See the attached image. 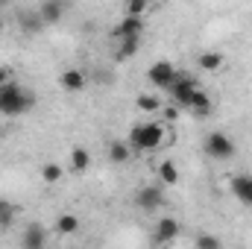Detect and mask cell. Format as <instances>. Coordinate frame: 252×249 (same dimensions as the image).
I'll list each match as a JSON object with an SVG mask.
<instances>
[{
	"mask_svg": "<svg viewBox=\"0 0 252 249\" xmlns=\"http://www.w3.org/2000/svg\"><path fill=\"white\" fill-rule=\"evenodd\" d=\"M35 106V94H30L24 85H18V82H6V85H0V115H6V118H18V115H24V112H30Z\"/></svg>",
	"mask_w": 252,
	"mask_h": 249,
	"instance_id": "cell-1",
	"label": "cell"
},
{
	"mask_svg": "<svg viewBox=\"0 0 252 249\" xmlns=\"http://www.w3.org/2000/svg\"><path fill=\"white\" fill-rule=\"evenodd\" d=\"M164 144V126L161 124H138L129 132V147L138 153H153Z\"/></svg>",
	"mask_w": 252,
	"mask_h": 249,
	"instance_id": "cell-2",
	"label": "cell"
},
{
	"mask_svg": "<svg viewBox=\"0 0 252 249\" xmlns=\"http://www.w3.org/2000/svg\"><path fill=\"white\" fill-rule=\"evenodd\" d=\"M196 88H199V85L190 79L188 73H179V70H176V76H173V82H170V88H167V91H170V97H173V103H176V106H188V109H190V100H193Z\"/></svg>",
	"mask_w": 252,
	"mask_h": 249,
	"instance_id": "cell-3",
	"label": "cell"
},
{
	"mask_svg": "<svg viewBox=\"0 0 252 249\" xmlns=\"http://www.w3.org/2000/svg\"><path fill=\"white\" fill-rule=\"evenodd\" d=\"M205 153H208L211 158H217V161H226V158L235 156V141H232L226 132H208V138H205Z\"/></svg>",
	"mask_w": 252,
	"mask_h": 249,
	"instance_id": "cell-4",
	"label": "cell"
},
{
	"mask_svg": "<svg viewBox=\"0 0 252 249\" xmlns=\"http://www.w3.org/2000/svg\"><path fill=\"white\" fill-rule=\"evenodd\" d=\"M173 76H176V67L170 62H156L150 64V70H147V79H150V85H156V88H170V82H173Z\"/></svg>",
	"mask_w": 252,
	"mask_h": 249,
	"instance_id": "cell-5",
	"label": "cell"
},
{
	"mask_svg": "<svg viewBox=\"0 0 252 249\" xmlns=\"http://www.w3.org/2000/svg\"><path fill=\"white\" fill-rule=\"evenodd\" d=\"M67 0H44L41 6H38V15H41V21L44 24H59L64 18V12H67Z\"/></svg>",
	"mask_w": 252,
	"mask_h": 249,
	"instance_id": "cell-6",
	"label": "cell"
},
{
	"mask_svg": "<svg viewBox=\"0 0 252 249\" xmlns=\"http://www.w3.org/2000/svg\"><path fill=\"white\" fill-rule=\"evenodd\" d=\"M115 35H118V38H141V35H144V21H141V15H124V21H121V27L115 30Z\"/></svg>",
	"mask_w": 252,
	"mask_h": 249,
	"instance_id": "cell-7",
	"label": "cell"
},
{
	"mask_svg": "<svg viewBox=\"0 0 252 249\" xmlns=\"http://www.w3.org/2000/svg\"><path fill=\"white\" fill-rule=\"evenodd\" d=\"M135 202H138L141 211H153V208H158L164 202V193H161V187H141Z\"/></svg>",
	"mask_w": 252,
	"mask_h": 249,
	"instance_id": "cell-8",
	"label": "cell"
},
{
	"mask_svg": "<svg viewBox=\"0 0 252 249\" xmlns=\"http://www.w3.org/2000/svg\"><path fill=\"white\" fill-rule=\"evenodd\" d=\"M59 85H62V91H67V94H79L85 88V73L76 70V67H70V70H64L62 76H59Z\"/></svg>",
	"mask_w": 252,
	"mask_h": 249,
	"instance_id": "cell-9",
	"label": "cell"
},
{
	"mask_svg": "<svg viewBox=\"0 0 252 249\" xmlns=\"http://www.w3.org/2000/svg\"><path fill=\"white\" fill-rule=\"evenodd\" d=\"M232 193L238 196V202L252 208V176H235L232 179Z\"/></svg>",
	"mask_w": 252,
	"mask_h": 249,
	"instance_id": "cell-10",
	"label": "cell"
},
{
	"mask_svg": "<svg viewBox=\"0 0 252 249\" xmlns=\"http://www.w3.org/2000/svg\"><path fill=\"white\" fill-rule=\"evenodd\" d=\"M176 235H179V223H176L173 217L158 220V226H156V241H158V244H170Z\"/></svg>",
	"mask_w": 252,
	"mask_h": 249,
	"instance_id": "cell-11",
	"label": "cell"
},
{
	"mask_svg": "<svg viewBox=\"0 0 252 249\" xmlns=\"http://www.w3.org/2000/svg\"><path fill=\"white\" fill-rule=\"evenodd\" d=\"M24 247H32V249H38V247H44L47 244V232H44V226H38V223H32V226H27V232H24Z\"/></svg>",
	"mask_w": 252,
	"mask_h": 249,
	"instance_id": "cell-12",
	"label": "cell"
},
{
	"mask_svg": "<svg viewBox=\"0 0 252 249\" xmlns=\"http://www.w3.org/2000/svg\"><path fill=\"white\" fill-rule=\"evenodd\" d=\"M196 64H199L202 70L214 73V70H220V67H223V53H220V50H205V53H199V56H196Z\"/></svg>",
	"mask_w": 252,
	"mask_h": 249,
	"instance_id": "cell-13",
	"label": "cell"
},
{
	"mask_svg": "<svg viewBox=\"0 0 252 249\" xmlns=\"http://www.w3.org/2000/svg\"><path fill=\"white\" fill-rule=\"evenodd\" d=\"M88 164H91V153H88L85 147H73V150H70V170H73V173H85Z\"/></svg>",
	"mask_w": 252,
	"mask_h": 249,
	"instance_id": "cell-14",
	"label": "cell"
},
{
	"mask_svg": "<svg viewBox=\"0 0 252 249\" xmlns=\"http://www.w3.org/2000/svg\"><path fill=\"white\" fill-rule=\"evenodd\" d=\"M18 24H21V30H27V32H38L41 27H47V24L41 21L38 9H35V12H21V15H18Z\"/></svg>",
	"mask_w": 252,
	"mask_h": 249,
	"instance_id": "cell-15",
	"label": "cell"
},
{
	"mask_svg": "<svg viewBox=\"0 0 252 249\" xmlns=\"http://www.w3.org/2000/svg\"><path fill=\"white\" fill-rule=\"evenodd\" d=\"M190 109L196 112V115H211V109H214V103H211V97L202 91V88H196V94H193V100H190Z\"/></svg>",
	"mask_w": 252,
	"mask_h": 249,
	"instance_id": "cell-16",
	"label": "cell"
},
{
	"mask_svg": "<svg viewBox=\"0 0 252 249\" xmlns=\"http://www.w3.org/2000/svg\"><path fill=\"white\" fill-rule=\"evenodd\" d=\"M129 156H132V147H129L126 141H112V144H109V158H112L115 164L129 161Z\"/></svg>",
	"mask_w": 252,
	"mask_h": 249,
	"instance_id": "cell-17",
	"label": "cell"
},
{
	"mask_svg": "<svg viewBox=\"0 0 252 249\" xmlns=\"http://www.w3.org/2000/svg\"><path fill=\"white\" fill-rule=\"evenodd\" d=\"M158 179H161L164 185H176V182H179V167H176L170 158L161 161V164H158Z\"/></svg>",
	"mask_w": 252,
	"mask_h": 249,
	"instance_id": "cell-18",
	"label": "cell"
},
{
	"mask_svg": "<svg viewBox=\"0 0 252 249\" xmlns=\"http://www.w3.org/2000/svg\"><path fill=\"white\" fill-rule=\"evenodd\" d=\"M56 232H59V235H73V232H79V217H76V214H62V217L56 220Z\"/></svg>",
	"mask_w": 252,
	"mask_h": 249,
	"instance_id": "cell-19",
	"label": "cell"
},
{
	"mask_svg": "<svg viewBox=\"0 0 252 249\" xmlns=\"http://www.w3.org/2000/svg\"><path fill=\"white\" fill-rule=\"evenodd\" d=\"M62 176H64V170L56 164V161H47V164L41 167V179H44L47 185H56V182H62Z\"/></svg>",
	"mask_w": 252,
	"mask_h": 249,
	"instance_id": "cell-20",
	"label": "cell"
},
{
	"mask_svg": "<svg viewBox=\"0 0 252 249\" xmlns=\"http://www.w3.org/2000/svg\"><path fill=\"white\" fill-rule=\"evenodd\" d=\"M135 103H138L141 112H158V109H161V100H158L156 94H141Z\"/></svg>",
	"mask_w": 252,
	"mask_h": 249,
	"instance_id": "cell-21",
	"label": "cell"
},
{
	"mask_svg": "<svg viewBox=\"0 0 252 249\" xmlns=\"http://www.w3.org/2000/svg\"><path fill=\"white\" fill-rule=\"evenodd\" d=\"M135 53H138V38H121L118 59H124V56H135Z\"/></svg>",
	"mask_w": 252,
	"mask_h": 249,
	"instance_id": "cell-22",
	"label": "cell"
},
{
	"mask_svg": "<svg viewBox=\"0 0 252 249\" xmlns=\"http://www.w3.org/2000/svg\"><path fill=\"white\" fill-rule=\"evenodd\" d=\"M150 9V0H126V15H144Z\"/></svg>",
	"mask_w": 252,
	"mask_h": 249,
	"instance_id": "cell-23",
	"label": "cell"
},
{
	"mask_svg": "<svg viewBox=\"0 0 252 249\" xmlns=\"http://www.w3.org/2000/svg\"><path fill=\"white\" fill-rule=\"evenodd\" d=\"M196 249H220V238L199 235V238H196Z\"/></svg>",
	"mask_w": 252,
	"mask_h": 249,
	"instance_id": "cell-24",
	"label": "cell"
},
{
	"mask_svg": "<svg viewBox=\"0 0 252 249\" xmlns=\"http://www.w3.org/2000/svg\"><path fill=\"white\" fill-rule=\"evenodd\" d=\"M164 118H167V121H176V118H179V109H176V103L164 109Z\"/></svg>",
	"mask_w": 252,
	"mask_h": 249,
	"instance_id": "cell-25",
	"label": "cell"
},
{
	"mask_svg": "<svg viewBox=\"0 0 252 249\" xmlns=\"http://www.w3.org/2000/svg\"><path fill=\"white\" fill-rule=\"evenodd\" d=\"M9 220H12V208L0 205V223H9Z\"/></svg>",
	"mask_w": 252,
	"mask_h": 249,
	"instance_id": "cell-26",
	"label": "cell"
},
{
	"mask_svg": "<svg viewBox=\"0 0 252 249\" xmlns=\"http://www.w3.org/2000/svg\"><path fill=\"white\" fill-rule=\"evenodd\" d=\"M12 79V73H9V67H0V85H6Z\"/></svg>",
	"mask_w": 252,
	"mask_h": 249,
	"instance_id": "cell-27",
	"label": "cell"
},
{
	"mask_svg": "<svg viewBox=\"0 0 252 249\" xmlns=\"http://www.w3.org/2000/svg\"><path fill=\"white\" fill-rule=\"evenodd\" d=\"M3 3H12V0H0V6H3Z\"/></svg>",
	"mask_w": 252,
	"mask_h": 249,
	"instance_id": "cell-28",
	"label": "cell"
},
{
	"mask_svg": "<svg viewBox=\"0 0 252 249\" xmlns=\"http://www.w3.org/2000/svg\"><path fill=\"white\" fill-rule=\"evenodd\" d=\"M0 27H3V21H0Z\"/></svg>",
	"mask_w": 252,
	"mask_h": 249,
	"instance_id": "cell-29",
	"label": "cell"
},
{
	"mask_svg": "<svg viewBox=\"0 0 252 249\" xmlns=\"http://www.w3.org/2000/svg\"><path fill=\"white\" fill-rule=\"evenodd\" d=\"M150 3H153V0H150Z\"/></svg>",
	"mask_w": 252,
	"mask_h": 249,
	"instance_id": "cell-30",
	"label": "cell"
}]
</instances>
